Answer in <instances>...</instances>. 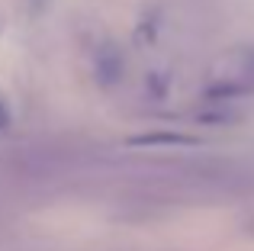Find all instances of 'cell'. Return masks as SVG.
<instances>
[{"label": "cell", "instance_id": "obj_1", "mask_svg": "<svg viewBox=\"0 0 254 251\" xmlns=\"http://www.w3.org/2000/svg\"><path fill=\"white\" fill-rule=\"evenodd\" d=\"M123 71H126L123 52L113 42H103L97 49V55H93V77H97V84L100 87H116L123 81Z\"/></svg>", "mask_w": 254, "mask_h": 251}, {"label": "cell", "instance_id": "obj_2", "mask_svg": "<svg viewBox=\"0 0 254 251\" xmlns=\"http://www.w3.org/2000/svg\"><path fill=\"white\" fill-rule=\"evenodd\" d=\"M196 135H184V132H151V135H135L129 145H196Z\"/></svg>", "mask_w": 254, "mask_h": 251}, {"label": "cell", "instance_id": "obj_3", "mask_svg": "<svg viewBox=\"0 0 254 251\" xmlns=\"http://www.w3.org/2000/svg\"><path fill=\"white\" fill-rule=\"evenodd\" d=\"M196 120L206 126H225V123H235L238 113H232V110H209V113H199Z\"/></svg>", "mask_w": 254, "mask_h": 251}, {"label": "cell", "instance_id": "obj_4", "mask_svg": "<svg viewBox=\"0 0 254 251\" xmlns=\"http://www.w3.org/2000/svg\"><path fill=\"white\" fill-rule=\"evenodd\" d=\"M10 126V110L3 107V100H0V129H6Z\"/></svg>", "mask_w": 254, "mask_h": 251}]
</instances>
